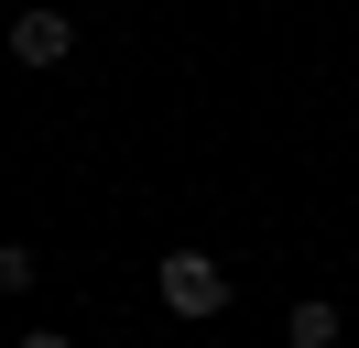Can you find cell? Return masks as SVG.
<instances>
[{"instance_id":"3","label":"cell","mask_w":359,"mask_h":348,"mask_svg":"<svg viewBox=\"0 0 359 348\" xmlns=\"http://www.w3.org/2000/svg\"><path fill=\"white\" fill-rule=\"evenodd\" d=\"M337 337H348V316H337L327 294H294L283 304V348H337Z\"/></svg>"},{"instance_id":"5","label":"cell","mask_w":359,"mask_h":348,"mask_svg":"<svg viewBox=\"0 0 359 348\" xmlns=\"http://www.w3.org/2000/svg\"><path fill=\"white\" fill-rule=\"evenodd\" d=\"M11 348H76V337H66V326H22Z\"/></svg>"},{"instance_id":"2","label":"cell","mask_w":359,"mask_h":348,"mask_svg":"<svg viewBox=\"0 0 359 348\" xmlns=\"http://www.w3.org/2000/svg\"><path fill=\"white\" fill-rule=\"evenodd\" d=\"M11 65H22V76L76 65V11H11Z\"/></svg>"},{"instance_id":"4","label":"cell","mask_w":359,"mask_h":348,"mask_svg":"<svg viewBox=\"0 0 359 348\" xmlns=\"http://www.w3.org/2000/svg\"><path fill=\"white\" fill-rule=\"evenodd\" d=\"M44 283V261H33V239H0V294H33Z\"/></svg>"},{"instance_id":"1","label":"cell","mask_w":359,"mask_h":348,"mask_svg":"<svg viewBox=\"0 0 359 348\" xmlns=\"http://www.w3.org/2000/svg\"><path fill=\"white\" fill-rule=\"evenodd\" d=\"M153 294H163V316H185V326H207V316H229V261L218 250H163L153 261Z\"/></svg>"}]
</instances>
